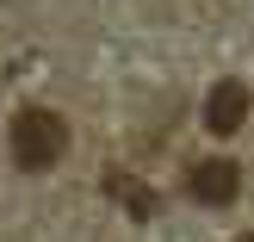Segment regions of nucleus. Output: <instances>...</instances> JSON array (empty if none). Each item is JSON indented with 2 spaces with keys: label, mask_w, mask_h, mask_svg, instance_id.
Masks as SVG:
<instances>
[{
  "label": "nucleus",
  "mask_w": 254,
  "mask_h": 242,
  "mask_svg": "<svg viewBox=\"0 0 254 242\" xmlns=\"http://www.w3.org/2000/svg\"><path fill=\"white\" fill-rule=\"evenodd\" d=\"M62 156H68V124L50 106H25L19 118H12V161H19L25 174H44V168H56Z\"/></svg>",
  "instance_id": "f257e3e1"
},
{
  "label": "nucleus",
  "mask_w": 254,
  "mask_h": 242,
  "mask_svg": "<svg viewBox=\"0 0 254 242\" xmlns=\"http://www.w3.org/2000/svg\"><path fill=\"white\" fill-rule=\"evenodd\" d=\"M186 193H192L198 205H230V199L242 193V168H236V161H198V168L186 174Z\"/></svg>",
  "instance_id": "f03ea898"
},
{
  "label": "nucleus",
  "mask_w": 254,
  "mask_h": 242,
  "mask_svg": "<svg viewBox=\"0 0 254 242\" xmlns=\"http://www.w3.org/2000/svg\"><path fill=\"white\" fill-rule=\"evenodd\" d=\"M242 124H248V87L242 81H217L211 99H205V131L230 137V131H242Z\"/></svg>",
  "instance_id": "7ed1b4c3"
},
{
  "label": "nucleus",
  "mask_w": 254,
  "mask_h": 242,
  "mask_svg": "<svg viewBox=\"0 0 254 242\" xmlns=\"http://www.w3.org/2000/svg\"><path fill=\"white\" fill-rule=\"evenodd\" d=\"M112 193H118L124 205L136 211V218H149V211H155V193H143V186H136V180H124V174H112Z\"/></svg>",
  "instance_id": "20e7f679"
},
{
  "label": "nucleus",
  "mask_w": 254,
  "mask_h": 242,
  "mask_svg": "<svg viewBox=\"0 0 254 242\" xmlns=\"http://www.w3.org/2000/svg\"><path fill=\"white\" fill-rule=\"evenodd\" d=\"M242 242H254V236H242Z\"/></svg>",
  "instance_id": "39448f33"
}]
</instances>
